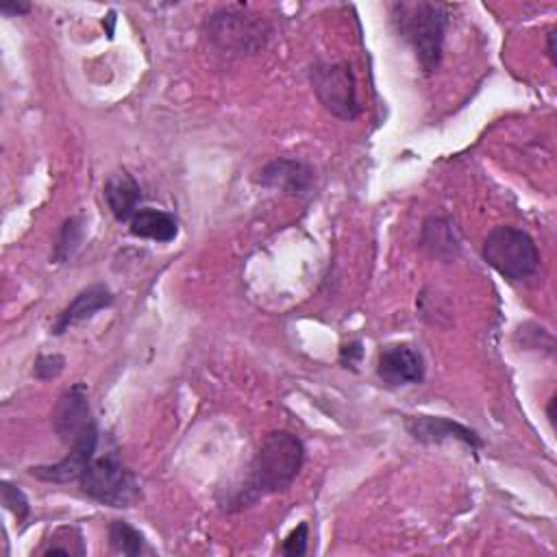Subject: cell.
<instances>
[{"label":"cell","mask_w":557,"mask_h":557,"mask_svg":"<svg viewBox=\"0 0 557 557\" xmlns=\"http://www.w3.org/2000/svg\"><path fill=\"white\" fill-rule=\"evenodd\" d=\"M305 463V444L289 431H272L248 463L244 481L220 500L226 511H239L257 500L285 492Z\"/></svg>","instance_id":"1"},{"label":"cell","mask_w":557,"mask_h":557,"mask_svg":"<svg viewBox=\"0 0 557 557\" xmlns=\"http://www.w3.org/2000/svg\"><path fill=\"white\" fill-rule=\"evenodd\" d=\"M398 35L413 48L426 74L442 63V48L448 28V7L426 0H400L389 7Z\"/></svg>","instance_id":"2"},{"label":"cell","mask_w":557,"mask_h":557,"mask_svg":"<svg viewBox=\"0 0 557 557\" xmlns=\"http://www.w3.org/2000/svg\"><path fill=\"white\" fill-rule=\"evenodd\" d=\"M270 35L268 20L246 7H222L205 20L209 46L226 59L259 54L268 46Z\"/></svg>","instance_id":"3"},{"label":"cell","mask_w":557,"mask_h":557,"mask_svg":"<svg viewBox=\"0 0 557 557\" xmlns=\"http://www.w3.org/2000/svg\"><path fill=\"white\" fill-rule=\"evenodd\" d=\"M481 255L490 268L511 283H524L540 270L542 257L533 237L516 226H494L485 239Z\"/></svg>","instance_id":"4"},{"label":"cell","mask_w":557,"mask_h":557,"mask_svg":"<svg viewBox=\"0 0 557 557\" xmlns=\"http://www.w3.org/2000/svg\"><path fill=\"white\" fill-rule=\"evenodd\" d=\"M78 485L81 492L87 494L89 498L115 509L133 507L141 498V490L135 474L120 461L115 453L94 457L81 474Z\"/></svg>","instance_id":"5"},{"label":"cell","mask_w":557,"mask_h":557,"mask_svg":"<svg viewBox=\"0 0 557 557\" xmlns=\"http://www.w3.org/2000/svg\"><path fill=\"white\" fill-rule=\"evenodd\" d=\"M309 81L318 102L339 120H355L361 115L357 96V78L348 61L315 63L309 70Z\"/></svg>","instance_id":"6"},{"label":"cell","mask_w":557,"mask_h":557,"mask_svg":"<svg viewBox=\"0 0 557 557\" xmlns=\"http://www.w3.org/2000/svg\"><path fill=\"white\" fill-rule=\"evenodd\" d=\"M52 429L61 442L72 446L81 437L98 431L89 407V389L85 383L70 385L54 403Z\"/></svg>","instance_id":"7"},{"label":"cell","mask_w":557,"mask_h":557,"mask_svg":"<svg viewBox=\"0 0 557 557\" xmlns=\"http://www.w3.org/2000/svg\"><path fill=\"white\" fill-rule=\"evenodd\" d=\"M255 183L265 187V189H274L281 191L285 196H307L313 189L315 183V170L311 163L300 161V159H274L270 163H265L257 176Z\"/></svg>","instance_id":"8"},{"label":"cell","mask_w":557,"mask_h":557,"mask_svg":"<svg viewBox=\"0 0 557 557\" xmlns=\"http://www.w3.org/2000/svg\"><path fill=\"white\" fill-rule=\"evenodd\" d=\"M405 431L420 444H442L446 440H457L470 446V450H479L485 446L483 437L474 429L444 416H407Z\"/></svg>","instance_id":"9"},{"label":"cell","mask_w":557,"mask_h":557,"mask_svg":"<svg viewBox=\"0 0 557 557\" xmlns=\"http://www.w3.org/2000/svg\"><path fill=\"white\" fill-rule=\"evenodd\" d=\"M426 368L420 350L409 344H389L379 352L376 376L392 387L418 385L424 381Z\"/></svg>","instance_id":"10"},{"label":"cell","mask_w":557,"mask_h":557,"mask_svg":"<svg viewBox=\"0 0 557 557\" xmlns=\"http://www.w3.org/2000/svg\"><path fill=\"white\" fill-rule=\"evenodd\" d=\"M98 440L100 433L94 431L85 437H81L78 442H74L67 450V455L54 463H41V466H30L28 474L46 481V483H70V481H78L81 474L85 472V468L91 463V459L96 457V448H98Z\"/></svg>","instance_id":"11"},{"label":"cell","mask_w":557,"mask_h":557,"mask_svg":"<svg viewBox=\"0 0 557 557\" xmlns=\"http://www.w3.org/2000/svg\"><path fill=\"white\" fill-rule=\"evenodd\" d=\"M113 305V292L104 283H91L85 289H81L67 307L57 315V320L50 326L52 335H63L72 326L91 320L100 309H107Z\"/></svg>","instance_id":"12"},{"label":"cell","mask_w":557,"mask_h":557,"mask_svg":"<svg viewBox=\"0 0 557 557\" xmlns=\"http://www.w3.org/2000/svg\"><path fill=\"white\" fill-rule=\"evenodd\" d=\"M104 202L111 211V215L117 222H131V218L137 213L139 200H141V189L135 176L128 170H115L107 176L104 187Z\"/></svg>","instance_id":"13"},{"label":"cell","mask_w":557,"mask_h":557,"mask_svg":"<svg viewBox=\"0 0 557 557\" xmlns=\"http://www.w3.org/2000/svg\"><path fill=\"white\" fill-rule=\"evenodd\" d=\"M128 231L135 237L168 244L178 235V220L168 211L144 207V209H137V213L131 218Z\"/></svg>","instance_id":"14"},{"label":"cell","mask_w":557,"mask_h":557,"mask_svg":"<svg viewBox=\"0 0 557 557\" xmlns=\"http://www.w3.org/2000/svg\"><path fill=\"white\" fill-rule=\"evenodd\" d=\"M422 248H426L433 257L450 261L459 255V235L448 218H429L422 226L420 237Z\"/></svg>","instance_id":"15"},{"label":"cell","mask_w":557,"mask_h":557,"mask_svg":"<svg viewBox=\"0 0 557 557\" xmlns=\"http://www.w3.org/2000/svg\"><path fill=\"white\" fill-rule=\"evenodd\" d=\"M107 537H109V548L115 555L137 557L148 550L144 533L126 520H111L107 527Z\"/></svg>","instance_id":"16"},{"label":"cell","mask_w":557,"mask_h":557,"mask_svg":"<svg viewBox=\"0 0 557 557\" xmlns=\"http://www.w3.org/2000/svg\"><path fill=\"white\" fill-rule=\"evenodd\" d=\"M41 555H85L83 535L76 527H59L52 531V537L46 540V546L39 550Z\"/></svg>","instance_id":"17"},{"label":"cell","mask_w":557,"mask_h":557,"mask_svg":"<svg viewBox=\"0 0 557 557\" xmlns=\"http://www.w3.org/2000/svg\"><path fill=\"white\" fill-rule=\"evenodd\" d=\"M85 237V222L81 215H74V218H67L61 226V233H59V242H57V248H54V259L61 263V261H67L81 246Z\"/></svg>","instance_id":"18"},{"label":"cell","mask_w":557,"mask_h":557,"mask_svg":"<svg viewBox=\"0 0 557 557\" xmlns=\"http://www.w3.org/2000/svg\"><path fill=\"white\" fill-rule=\"evenodd\" d=\"M0 498H2V505L17 518V522H24L30 516V503L26 494L11 481L0 483Z\"/></svg>","instance_id":"19"},{"label":"cell","mask_w":557,"mask_h":557,"mask_svg":"<svg viewBox=\"0 0 557 557\" xmlns=\"http://www.w3.org/2000/svg\"><path fill=\"white\" fill-rule=\"evenodd\" d=\"M65 370V357L63 355H39L33 363V376L37 381H52L57 376H61V372Z\"/></svg>","instance_id":"20"},{"label":"cell","mask_w":557,"mask_h":557,"mask_svg":"<svg viewBox=\"0 0 557 557\" xmlns=\"http://www.w3.org/2000/svg\"><path fill=\"white\" fill-rule=\"evenodd\" d=\"M307 540H309V524L300 522L281 544L278 553L287 555V557H300L307 555Z\"/></svg>","instance_id":"21"},{"label":"cell","mask_w":557,"mask_h":557,"mask_svg":"<svg viewBox=\"0 0 557 557\" xmlns=\"http://www.w3.org/2000/svg\"><path fill=\"white\" fill-rule=\"evenodd\" d=\"M361 359H363V344H361L359 339H352V342H348V344L342 346V350H339V363H342L344 368L357 370V366L361 363Z\"/></svg>","instance_id":"22"},{"label":"cell","mask_w":557,"mask_h":557,"mask_svg":"<svg viewBox=\"0 0 557 557\" xmlns=\"http://www.w3.org/2000/svg\"><path fill=\"white\" fill-rule=\"evenodd\" d=\"M30 9H33V4L26 0H9V2L0 4V13H4L7 17H22V15L30 13Z\"/></svg>","instance_id":"23"},{"label":"cell","mask_w":557,"mask_h":557,"mask_svg":"<svg viewBox=\"0 0 557 557\" xmlns=\"http://www.w3.org/2000/svg\"><path fill=\"white\" fill-rule=\"evenodd\" d=\"M546 52H548V57H550V61L555 63V30H548V35H546Z\"/></svg>","instance_id":"24"},{"label":"cell","mask_w":557,"mask_h":557,"mask_svg":"<svg viewBox=\"0 0 557 557\" xmlns=\"http://www.w3.org/2000/svg\"><path fill=\"white\" fill-rule=\"evenodd\" d=\"M555 403H557V398L553 396V398L548 400V407H546V416H548L550 424H555Z\"/></svg>","instance_id":"25"}]
</instances>
